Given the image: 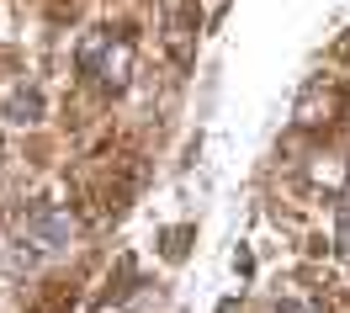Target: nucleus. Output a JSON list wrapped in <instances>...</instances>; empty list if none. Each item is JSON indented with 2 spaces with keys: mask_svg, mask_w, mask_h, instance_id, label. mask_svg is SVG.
I'll return each instance as SVG.
<instances>
[{
  "mask_svg": "<svg viewBox=\"0 0 350 313\" xmlns=\"http://www.w3.org/2000/svg\"><path fill=\"white\" fill-rule=\"evenodd\" d=\"M75 239V218H69L64 207H53V202H38V207H27L22 223H16V239H11V271L22 266H38V260H53L59 249Z\"/></svg>",
  "mask_w": 350,
  "mask_h": 313,
  "instance_id": "obj_1",
  "label": "nucleus"
},
{
  "mask_svg": "<svg viewBox=\"0 0 350 313\" xmlns=\"http://www.w3.org/2000/svg\"><path fill=\"white\" fill-rule=\"evenodd\" d=\"M75 59H80V69H85L101 90H122L128 85V69H133V43L122 32H111V27H96V32L80 38V53H75Z\"/></svg>",
  "mask_w": 350,
  "mask_h": 313,
  "instance_id": "obj_2",
  "label": "nucleus"
},
{
  "mask_svg": "<svg viewBox=\"0 0 350 313\" xmlns=\"http://www.w3.org/2000/svg\"><path fill=\"white\" fill-rule=\"evenodd\" d=\"M334 245H340V255L350 260V197L340 202V228H334Z\"/></svg>",
  "mask_w": 350,
  "mask_h": 313,
  "instance_id": "obj_3",
  "label": "nucleus"
}]
</instances>
